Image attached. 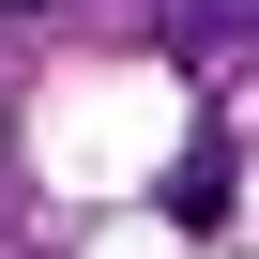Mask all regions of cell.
<instances>
[{
  "instance_id": "2",
  "label": "cell",
  "mask_w": 259,
  "mask_h": 259,
  "mask_svg": "<svg viewBox=\"0 0 259 259\" xmlns=\"http://www.w3.org/2000/svg\"><path fill=\"white\" fill-rule=\"evenodd\" d=\"M16 16H31V0H16Z\"/></svg>"
},
{
  "instance_id": "1",
  "label": "cell",
  "mask_w": 259,
  "mask_h": 259,
  "mask_svg": "<svg viewBox=\"0 0 259 259\" xmlns=\"http://www.w3.org/2000/svg\"><path fill=\"white\" fill-rule=\"evenodd\" d=\"M259 46V0H168V61H229Z\"/></svg>"
}]
</instances>
